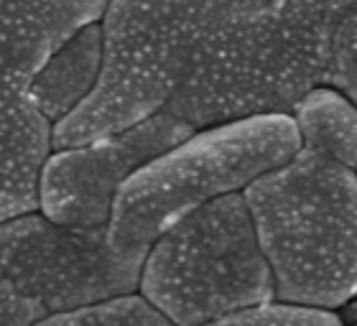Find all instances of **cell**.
<instances>
[{
	"label": "cell",
	"instance_id": "obj_1",
	"mask_svg": "<svg viewBox=\"0 0 357 326\" xmlns=\"http://www.w3.org/2000/svg\"><path fill=\"white\" fill-rule=\"evenodd\" d=\"M344 15L329 0H266L202 44L164 112L194 130L289 115L312 89L327 87Z\"/></svg>",
	"mask_w": 357,
	"mask_h": 326
},
{
	"label": "cell",
	"instance_id": "obj_2",
	"mask_svg": "<svg viewBox=\"0 0 357 326\" xmlns=\"http://www.w3.org/2000/svg\"><path fill=\"white\" fill-rule=\"evenodd\" d=\"M266 0H107L95 89L52 127V148L110 138L164 110L202 44Z\"/></svg>",
	"mask_w": 357,
	"mask_h": 326
},
{
	"label": "cell",
	"instance_id": "obj_3",
	"mask_svg": "<svg viewBox=\"0 0 357 326\" xmlns=\"http://www.w3.org/2000/svg\"><path fill=\"white\" fill-rule=\"evenodd\" d=\"M273 298L342 309L357 296V176L301 148L243 192Z\"/></svg>",
	"mask_w": 357,
	"mask_h": 326
},
{
	"label": "cell",
	"instance_id": "obj_4",
	"mask_svg": "<svg viewBox=\"0 0 357 326\" xmlns=\"http://www.w3.org/2000/svg\"><path fill=\"white\" fill-rule=\"evenodd\" d=\"M301 150L291 115H255L204 127L138 169L115 194L107 242L143 265L151 244L202 204L235 194Z\"/></svg>",
	"mask_w": 357,
	"mask_h": 326
},
{
	"label": "cell",
	"instance_id": "obj_5",
	"mask_svg": "<svg viewBox=\"0 0 357 326\" xmlns=\"http://www.w3.org/2000/svg\"><path fill=\"white\" fill-rule=\"evenodd\" d=\"M138 286L174 326H204L273 304V275L243 194L217 196L166 230L151 244Z\"/></svg>",
	"mask_w": 357,
	"mask_h": 326
},
{
	"label": "cell",
	"instance_id": "obj_6",
	"mask_svg": "<svg viewBox=\"0 0 357 326\" xmlns=\"http://www.w3.org/2000/svg\"><path fill=\"white\" fill-rule=\"evenodd\" d=\"M107 0H0V222L38 207L52 123L31 82L72 33L102 18Z\"/></svg>",
	"mask_w": 357,
	"mask_h": 326
},
{
	"label": "cell",
	"instance_id": "obj_7",
	"mask_svg": "<svg viewBox=\"0 0 357 326\" xmlns=\"http://www.w3.org/2000/svg\"><path fill=\"white\" fill-rule=\"evenodd\" d=\"M141 267L112 250L107 227H72L33 212L0 222V275L46 316L133 293Z\"/></svg>",
	"mask_w": 357,
	"mask_h": 326
},
{
	"label": "cell",
	"instance_id": "obj_8",
	"mask_svg": "<svg viewBox=\"0 0 357 326\" xmlns=\"http://www.w3.org/2000/svg\"><path fill=\"white\" fill-rule=\"evenodd\" d=\"M194 133L197 130L184 120L158 110L123 133L56 150L38 173V207L52 222L107 227L120 186Z\"/></svg>",
	"mask_w": 357,
	"mask_h": 326
},
{
	"label": "cell",
	"instance_id": "obj_9",
	"mask_svg": "<svg viewBox=\"0 0 357 326\" xmlns=\"http://www.w3.org/2000/svg\"><path fill=\"white\" fill-rule=\"evenodd\" d=\"M102 67L100 21L72 33L46 59L31 82V102L49 123H59L79 107L95 89Z\"/></svg>",
	"mask_w": 357,
	"mask_h": 326
},
{
	"label": "cell",
	"instance_id": "obj_10",
	"mask_svg": "<svg viewBox=\"0 0 357 326\" xmlns=\"http://www.w3.org/2000/svg\"><path fill=\"white\" fill-rule=\"evenodd\" d=\"M301 148L357 171V107L332 87H317L296 104Z\"/></svg>",
	"mask_w": 357,
	"mask_h": 326
},
{
	"label": "cell",
	"instance_id": "obj_11",
	"mask_svg": "<svg viewBox=\"0 0 357 326\" xmlns=\"http://www.w3.org/2000/svg\"><path fill=\"white\" fill-rule=\"evenodd\" d=\"M31 326H174L143 296H118L64 313H49Z\"/></svg>",
	"mask_w": 357,
	"mask_h": 326
},
{
	"label": "cell",
	"instance_id": "obj_12",
	"mask_svg": "<svg viewBox=\"0 0 357 326\" xmlns=\"http://www.w3.org/2000/svg\"><path fill=\"white\" fill-rule=\"evenodd\" d=\"M204 326H344L342 319L332 311L321 309H304V306H289V304H266L258 309L230 313L220 321Z\"/></svg>",
	"mask_w": 357,
	"mask_h": 326
},
{
	"label": "cell",
	"instance_id": "obj_13",
	"mask_svg": "<svg viewBox=\"0 0 357 326\" xmlns=\"http://www.w3.org/2000/svg\"><path fill=\"white\" fill-rule=\"evenodd\" d=\"M327 87L337 89L357 107V8L344 15L332 36Z\"/></svg>",
	"mask_w": 357,
	"mask_h": 326
},
{
	"label": "cell",
	"instance_id": "obj_14",
	"mask_svg": "<svg viewBox=\"0 0 357 326\" xmlns=\"http://www.w3.org/2000/svg\"><path fill=\"white\" fill-rule=\"evenodd\" d=\"M46 313L18 293L10 283L0 275V326H31L44 319Z\"/></svg>",
	"mask_w": 357,
	"mask_h": 326
},
{
	"label": "cell",
	"instance_id": "obj_15",
	"mask_svg": "<svg viewBox=\"0 0 357 326\" xmlns=\"http://www.w3.org/2000/svg\"><path fill=\"white\" fill-rule=\"evenodd\" d=\"M340 319H342V324H355L357 321V296L352 298L347 306H342V316H340Z\"/></svg>",
	"mask_w": 357,
	"mask_h": 326
},
{
	"label": "cell",
	"instance_id": "obj_16",
	"mask_svg": "<svg viewBox=\"0 0 357 326\" xmlns=\"http://www.w3.org/2000/svg\"><path fill=\"white\" fill-rule=\"evenodd\" d=\"M352 326H357V321H355V324H352Z\"/></svg>",
	"mask_w": 357,
	"mask_h": 326
}]
</instances>
